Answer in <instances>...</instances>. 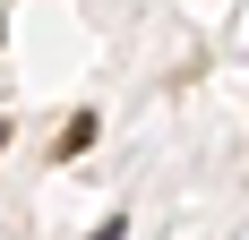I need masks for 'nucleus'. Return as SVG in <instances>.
Masks as SVG:
<instances>
[{"mask_svg": "<svg viewBox=\"0 0 249 240\" xmlns=\"http://www.w3.org/2000/svg\"><path fill=\"white\" fill-rule=\"evenodd\" d=\"M0 137H9V129H0Z\"/></svg>", "mask_w": 249, "mask_h": 240, "instance_id": "2", "label": "nucleus"}, {"mask_svg": "<svg viewBox=\"0 0 249 240\" xmlns=\"http://www.w3.org/2000/svg\"><path fill=\"white\" fill-rule=\"evenodd\" d=\"M86 240H129V223H121V215H103V223H95Z\"/></svg>", "mask_w": 249, "mask_h": 240, "instance_id": "1", "label": "nucleus"}]
</instances>
